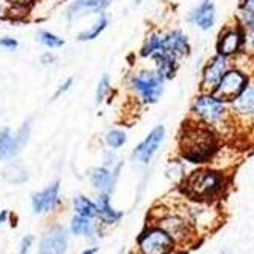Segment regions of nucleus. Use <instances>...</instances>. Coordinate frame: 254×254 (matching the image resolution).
I'll use <instances>...</instances> for the list:
<instances>
[{"label": "nucleus", "instance_id": "nucleus-1", "mask_svg": "<svg viewBox=\"0 0 254 254\" xmlns=\"http://www.w3.org/2000/svg\"><path fill=\"white\" fill-rule=\"evenodd\" d=\"M217 150L214 133L201 121H187L179 135V152L186 161L202 164L213 158Z\"/></svg>", "mask_w": 254, "mask_h": 254}, {"label": "nucleus", "instance_id": "nucleus-2", "mask_svg": "<svg viewBox=\"0 0 254 254\" xmlns=\"http://www.w3.org/2000/svg\"><path fill=\"white\" fill-rule=\"evenodd\" d=\"M164 80H162L155 69H139L129 77L127 86L135 100L144 106H152L158 103L164 92Z\"/></svg>", "mask_w": 254, "mask_h": 254}, {"label": "nucleus", "instance_id": "nucleus-3", "mask_svg": "<svg viewBox=\"0 0 254 254\" xmlns=\"http://www.w3.org/2000/svg\"><path fill=\"white\" fill-rule=\"evenodd\" d=\"M224 187V178L213 170L193 172L186 181V193L194 199H207L219 193Z\"/></svg>", "mask_w": 254, "mask_h": 254}, {"label": "nucleus", "instance_id": "nucleus-4", "mask_svg": "<svg viewBox=\"0 0 254 254\" xmlns=\"http://www.w3.org/2000/svg\"><path fill=\"white\" fill-rule=\"evenodd\" d=\"M31 136V121H25L14 133L8 127L0 129V161H8L19 155Z\"/></svg>", "mask_w": 254, "mask_h": 254}, {"label": "nucleus", "instance_id": "nucleus-5", "mask_svg": "<svg viewBox=\"0 0 254 254\" xmlns=\"http://www.w3.org/2000/svg\"><path fill=\"white\" fill-rule=\"evenodd\" d=\"M225 104L222 100L211 94H202L194 98L191 106V114L196 117L197 121H201L207 126H213L221 123L225 115Z\"/></svg>", "mask_w": 254, "mask_h": 254}, {"label": "nucleus", "instance_id": "nucleus-6", "mask_svg": "<svg viewBox=\"0 0 254 254\" xmlns=\"http://www.w3.org/2000/svg\"><path fill=\"white\" fill-rule=\"evenodd\" d=\"M141 254H170L173 239L162 228H149L139 236Z\"/></svg>", "mask_w": 254, "mask_h": 254}, {"label": "nucleus", "instance_id": "nucleus-7", "mask_svg": "<svg viewBox=\"0 0 254 254\" xmlns=\"http://www.w3.org/2000/svg\"><path fill=\"white\" fill-rule=\"evenodd\" d=\"M164 138H166V127L161 124L153 127L149 132V135L133 149L132 152L133 159L138 161L142 166H147L156 155V152L159 150L161 144L164 142Z\"/></svg>", "mask_w": 254, "mask_h": 254}, {"label": "nucleus", "instance_id": "nucleus-8", "mask_svg": "<svg viewBox=\"0 0 254 254\" xmlns=\"http://www.w3.org/2000/svg\"><path fill=\"white\" fill-rule=\"evenodd\" d=\"M121 162L118 164L109 167V166H100V167H92L87 172L89 181L100 193H111L117 184V179L120 176V170H121Z\"/></svg>", "mask_w": 254, "mask_h": 254}, {"label": "nucleus", "instance_id": "nucleus-9", "mask_svg": "<svg viewBox=\"0 0 254 254\" xmlns=\"http://www.w3.org/2000/svg\"><path fill=\"white\" fill-rule=\"evenodd\" d=\"M245 77L238 70H227L224 77L221 78L219 84L216 86V89L213 90L214 97H217L222 101H233L236 97H238L244 87H245Z\"/></svg>", "mask_w": 254, "mask_h": 254}, {"label": "nucleus", "instance_id": "nucleus-10", "mask_svg": "<svg viewBox=\"0 0 254 254\" xmlns=\"http://www.w3.org/2000/svg\"><path fill=\"white\" fill-rule=\"evenodd\" d=\"M111 3L112 0H74L66 9V20L69 23H74L86 15L106 12Z\"/></svg>", "mask_w": 254, "mask_h": 254}, {"label": "nucleus", "instance_id": "nucleus-11", "mask_svg": "<svg viewBox=\"0 0 254 254\" xmlns=\"http://www.w3.org/2000/svg\"><path fill=\"white\" fill-rule=\"evenodd\" d=\"M31 202L34 213H48L54 210L60 204V183L56 181L42 191L34 193Z\"/></svg>", "mask_w": 254, "mask_h": 254}, {"label": "nucleus", "instance_id": "nucleus-12", "mask_svg": "<svg viewBox=\"0 0 254 254\" xmlns=\"http://www.w3.org/2000/svg\"><path fill=\"white\" fill-rule=\"evenodd\" d=\"M227 72V57L219 56L217 54L216 57H213L208 64L204 69L202 74V90L205 94H211L213 90L216 89V86L219 84L221 78L224 77V74Z\"/></svg>", "mask_w": 254, "mask_h": 254}, {"label": "nucleus", "instance_id": "nucleus-13", "mask_svg": "<svg viewBox=\"0 0 254 254\" xmlns=\"http://www.w3.org/2000/svg\"><path fill=\"white\" fill-rule=\"evenodd\" d=\"M67 248V233L63 227L51 228L40 242V254H64Z\"/></svg>", "mask_w": 254, "mask_h": 254}, {"label": "nucleus", "instance_id": "nucleus-14", "mask_svg": "<svg viewBox=\"0 0 254 254\" xmlns=\"http://www.w3.org/2000/svg\"><path fill=\"white\" fill-rule=\"evenodd\" d=\"M162 52H166V32L158 31V29L150 31L139 48V56L142 59L153 60Z\"/></svg>", "mask_w": 254, "mask_h": 254}, {"label": "nucleus", "instance_id": "nucleus-15", "mask_svg": "<svg viewBox=\"0 0 254 254\" xmlns=\"http://www.w3.org/2000/svg\"><path fill=\"white\" fill-rule=\"evenodd\" d=\"M216 20V9L211 0H204L190 12V22L201 28L202 31H208Z\"/></svg>", "mask_w": 254, "mask_h": 254}, {"label": "nucleus", "instance_id": "nucleus-16", "mask_svg": "<svg viewBox=\"0 0 254 254\" xmlns=\"http://www.w3.org/2000/svg\"><path fill=\"white\" fill-rule=\"evenodd\" d=\"M166 51L176 59H183L190 52L189 37L179 29L166 32Z\"/></svg>", "mask_w": 254, "mask_h": 254}, {"label": "nucleus", "instance_id": "nucleus-17", "mask_svg": "<svg viewBox=\"0 0 254 254\" xmlns=\"http://www.w3.org/2000/svg\"><path fill=\"white\" fill-rule=\"evenodd\" d=\"M152 62L155 63L156 74L164 81L175 78L178 67H179V59H176L175 56H172V54H169L166 51V52L159 54V56H156Z\"/></svg>", "mask_w": 254, "mask_h": 254}, {"label": "nucleus", "instance_id": "nucleus-18", "mask_svg": "<svg viewBox=\"0 0 254 254\" xmlns=\"http://www.w3.org/2000/svg\"><path fill=\"white\" fill-rule=\"evenodd\" d=\"M35 3H37V0H3L5 17L14 22L25 20L31 14Z\"/></svg>", "mask_w": 254, "mask_h": 254}, {"label": "nucleus", "instance_id": "nucleus-19", "mask_svg": "<svg viewBox=\"0 0 254 254\" xmlns=\"http://www.w3.org/2000/svg\"><path fill=\"white\" fill-rule=\"evenodd\" d=\"M95 205H97V216L104 224H109V225L117 224L123 217V213L114 208V205L111 202V196L107 193H100Z\"/></svg>", "mask_w": 254, "mask_h": 254}, {"label": "nucleus", "instance_id": "nucleus-20", "mask_svg": "<svg viewBox=\"0 0 254 254\" xmlns=\"http://www.w3.org/2000/svg\"><path fill=\"white\" fill-rule=\"evenodd\" d=\"M241 45H242L241 31L228 29L224 34H221L219 42H217V52H219V56L228 57V56H233L234 52H238Z\"/></svg>", "mask_w": 254, "mask_h": 254}, {"label": "nucleus", "instance_id": "nucleus-21", "mask_svg": "<svg viewBox=\"0 0 254 254\" xmlns=\"http://www.w3.org/2000/svg\"><path fill=\"white\" fill-rule=\"evenodd\" d=\"M159 228L164 230L170 238L175 241H184L189 236V227L187 224L178 216H167L161 221Z\"/></svg>", "mask_w": 254, "mask_h": 254}, {"label": "nucleus", "instance_id": "nucleus-22", "mask_svg": "<svg viewBox=\"0 0 254 254\" xmlns=\"http://www.w3.org/2000/svg\"><path fill=\"white\" fill-rule=\"evenodd\" d=\"M109 26V15L106 12H101L98 15V19L90 25L87 26L86 29L80 31L77 34V40L81 42V43H86V42H94L97 40L100 35L106 31V28Z\"/></svg>", "mask_w": 254, "mask_h": 254}, {"label": "nucleus", "instance_id": "nucleus-23", "mask_svg": "<svg viewBox=\"0 0 254 254\" xmlns=\"http://www.w3.org/2000/svg\"><path fill=\"white\" fill-rule=\"evenodd\" d=\"M233 106L239 114H254V84L244 87L242 92L233 100Z\"/></svg>", "mask_w": 254, "mask_h": 254}, {"label": "nucleus", "instance_id": "nucleus-24", "mask_svg": "<svg viewBox=\"0 0 254 254\" xmlns=\"http://www.w3.org/2000/svg\"><path fill=\"white\" fill-rule=\"evenodd\" d=\"M74 210L78 216H83V217H89V219H94L97 217V205L94 201H90L87 196H75L74 197Z\"/></svg>", "mask_w": 254, "mask_h": 254}, {"label": "nucleus", "instance_id": "nucleus-25", "mask_svg": "<svg viewBox=\"0 0 254 254\" xmlns=\"http://www.w3.org/2000/svg\"><path fill=\"white\" fill-rule=\"evenodd\" d=\"M95 222L89 217H83V216H75L72 217L70 221V231L77 234V236H90L95 233Z\"/></svg>", "mask_w": 254, "mask_h": 254}, {"label": "nucleus", "instance_id": "nucleus-26", "mask_svg": "<svg viewBox=\"0 0 254 254\" xmlns=\"http://www.w3.org/2000/svg\"><path fill=\"white\" fill-rule=\"evenodd\" d=\"M104 142L111 150H118L127 142V133L123 129H109L104 135Z\"/></svg>", "mask_w": 254, "mask_h": 254}, {"label": "nucleus", "instance_id": "nucleus-27", "mask_svg": "<svg viewBox=\"0 0 254 254\" xmlns=\"http://www.w3.org/2000/svg\"><path fill=\"white\" fill-rule=\"evenodd\" d=\"M37 39H39V42H40L45 48H48V49H60V48H63L64 43H66L64 39H62L60 35H57L56 32L46 31V29L39 31Z\"/></svg>", "mask_w": 254, "mask_h": 254}, {"label": "nucleus", "instance_id": "nucleus-28", "mask_svg": "<svg viewBox=\"0 0 254 254\" xmlns=\"http://www.w3.org/2000/svg\"><path fill=\"white\" fill-rule=\"evenodd\" d=\"M111 94H112V81H111V77H109L107 74H104L98 80V84L95 89V103L97 104L104 103Z\"/></svg>", "mask_w": 254, "mask_h": 254}, {"label": "nucleus", "instance_id": "nucleus-29", "mask_svg": "<svg viewBox=\"0 0 254 254\" xmlns=\"http://www.w3.org/2000/svg\"><path fill=\"white\" fill-rule=\"evenodd\" d=\"M74 86V78H66L63 83H60V86L57 87V90H56V94H54V100L56 98H59V97H62V95H64L67 90H70V87Z\"/></svg>", "mask_w": 254, "mask_h": 254}, {"label": "nucleus", "instance_id": "nucleus-30", "mask_svg": "<svg viewBox=\"0 0 254 254\" xmlns=\"http://www.w3.org/2000/svg\"><path fill=\"white\" fill-rule=\"evenodd\" d=\"M0 48H3L6 51H15L17 48H19V40L6 35V37L0 39Z\"/></svg>", "mask_w": 254, "mask_h": 254}, {"label": "nucleus", "instance_id": "nucleus-31", "mask_svg": "<svg viewBox=\"0 0 254 254\" xmlns=\"http://www.w3.org/2000/svg\"><path fill=\"white\" fill-rule=\"evenodd\" d=\"M254 15V0H244L242 3V17L247 19V17Z\"/></svg>", "mask_w": 254, "mask_h": 254}, {"label": "nucleus", "instance_id": "nucleus-32", "mask_svg": "<svg viewBox=\"0 0 254 254\" xmlns=\"http://www.w3.org/2000/svg\"><path fill=\"white\" fill-rule=\"evenodd\" d=\"M40 62H42V64H45V66H51V64H54V63L57 62V57L54 56V54H52L51 51H48V52L42 54Z\"/></svg>", "mask_w": 254, "mask_h": 254}, {"label": "nucleus", "instance_id": "nucleus-33", "mask_svg": "<svg viewBox=\"0 0 254 254\" xmlns=\"http://www.w3.org/2000/svg\"><path fill=\"white\" fill-rule=\"evenodd\" d=\"M32 242H34V238H32V236H26V238H23L22 245H20V254H26V253L31 250Z\"/></svg>", "mask_w": 254, "mask_h": 254}, {"label": "nucleus", "instance_id": "nucleus-34", "mask_svg": "<svg viewBox=\"0 0 254 254\" xmlns=\"http://www.w3.org/2000/svg\"><path fill=\"white\" fill-rule=\"evenodd\" d=\"M8 216H9V213H8L6 210H2V211H0V224H5V222L8 221Z\"/></svg>", "mask_w": 254, "mask_h": 254}, {"label": "nucleus", "instance_id": "nucleus-35", "mask_svg": "<svg viewBox=\"0 0 254 254\" xmlns=\"http://www.w3.org/2000/svg\"><path fill=\"white\" fill-rule=\"evenodd\" d=\"M5 17V5H3V2H0V20H2Z\"/></svg>", "mask_w": 254, "mask_h": 254}, {"label": "nucleus", "instance_id": "nucleus-36", "mask_svg": "<svg viewBox=\"0 0 254 254\" xmlns=\"http://www.w3.org/2000/svg\"><path fill=\"white\" fill-rule=\"evenodd\" d=\"M97 253V248H89L86 251H83V254H95Z\"/></svg>", "mask_w": 254, "mask_h": 254}, {"label": "nucleus", "instance_id": "nucleus-37", "mask_svg": "<svg viewBox=\"0 0 254 254\" xmlns=\"http://www.w3.org/2000/svg\"><path fill=\"white\" fill-rule=\"evenodd\" d=\"M224 254H230V253H224Z\"/></svg>", "mask_w": 254, "mask_h": 254}]
</instances>
